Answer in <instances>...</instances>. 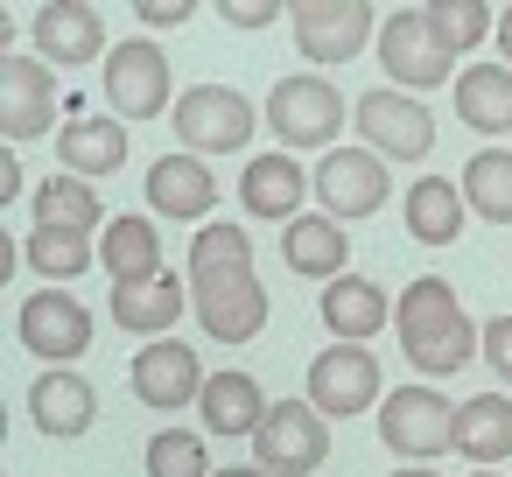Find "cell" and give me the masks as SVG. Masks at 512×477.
Masks as SVG:
<instances>
[{"label":"cell","instance_id":"6da1fadb","mask_svg":"<svg viewBox=\"0 0 512 477\" xmlns=\"http://www.w3.org/2000/svg\"><path fill=\"white\" fill-rule=\"evenodd\" d=\"M190 309L218 344H253L267 330V288L253 274V239L232 218L190 239Z\"/></svg>","mask_w":512,"mask_h":477},{"label":"cell","instance_id":"7a4b0ae2","mask_svg":"<svg viewBox=\"0 0 512 477\" xmlns=\"http://www.w3.org/2000/svg\"><path fill=\"white\" fill-rule=\"evenodd\" d=\"M393 330H400V351H407V365H414L421 379H449V372H463V365L484 351V330L463 316L456 288L435 281V274H421V281L400 288Z\"/></svg>","mask_w":512,"mask_h":477},{"label":"cell","instance_id":"3957f363","mask_svg":"<svg viewBox=\"0 0 512 477\" xmlns=\"http://www.w3.org/2000/svg\"><path fill=\"white\" fill-rule=\"evenodd\" d=\"M344 120H351L344 92L330 78H316V71H295V78H281L267 92V127H274L281 148H323L330 155L337 134H344Z\"/></svg>","mask_w":512,"mask_h":477},{"label":"cell","instance_id":"277c9868","mask_svg":"<svg viewBox=\"0 0 512 477\" xmlns=\"http://www.w3.org/2000/svg\"><path fill=\"white\" fill-rule=\"evenodd\" d=\"M176 141L183 155H239L253 141V99L232 92V85H190L176 99Z\"/></svg>","mask_w":512,"mask_h":477},{"label":"cell","instance_id":"5b68a950","mask_svg":"<svg viewBox=\"0 0 512 477\" xmlns=\"http://www.w3.org/2000/svg\"><path fill=\"white\" fill-rule=\"evenodd\" d=\"M379 442L400 463H428V456L456 449V407L435 386H393L379 407Z\"/></svg>","mask_w":512,"mask_h":477},{"label":"cell","instance_id":"8992f818","mask_svg":"<svg viewBox=\"0 0 512 477\" xmlns=\"http://www.w3.org/2000/svg\"><path fill=\"white\" fill-rule=\"evenodd\" d=\"M351 127L365 134V148H372L379 162H421V155L435 148V120H428V106H421L414 92H393V85L351 99Z\"/></svg>","mask_w":512,"mask_h":477},{"label":"cell","instance_id":"52a82bcc","mask_svg":"<svg viewBox=\"0 0 512 477\" xmlns=\"http://www.w3.org/2000/svg\"><path fill=\"white\" fill-rule=\"evenodd\" d=\"M379 71L393 78V92H435L456 71V50H442V36L428 29V8H400L379 29Z\"/></svg>","mask_w":512,"mask_h":477},{"label":"cell","instance_id":"ba28073f","mask_svg":"<svg viewBox=\"0 0 512 477\" xmlns=\"http://www.w3.org/2000/svg\"><path fill=\"white\" fill-rule=\"evenodd\" d=\"M323 456H330V421L309 400H274V414L253 435V463L267 477H309Z\"/></svg>","mask_w":512,"mask_h":477},{"label":"cell","instance_id":"9c48e42d","mask_svg":"<svg viewBox=\"0 0 512 477\" xmlns=\"http://www.w3.org/2000/svg\"><path fill=\"white\" fill-rule=\"evenodd\" d=\"M372 15L365 0H295L288 22H295V50L309 64H351L372 43Z\"/></svg>","mask_w":512,"mask_h":477},{"label":"cell","instance_id":"30bf717a","mask_svg":"<svg viewBox=\"0 0 512 477\" xmlns=\"http://www.w3.org/2000/svg\"><path fill=\"white\" fill-rule=\"evenodd\" d=\"M106 106H113V120H155L169 106V57H162V43H148V36L113 43V57H106Z\"/></svg>","mask_w":512,"mask_h":477},{"label":"cell","instance_id":"8fae6325","mask_svg":"<svg viewBox=\"0 0 512 477\" xmlns=\"http://www.w3.org/2000/svg\"><path fill=\"white\" fill-rule=\"evenodd\" d=\"M316 211L337 218V225L386 211V162L372 148H330L316 162Z\"/></svg>","mask_w":512,"mask_h":477},{"label":"cell","instance_id":"7c38bea8","mask_svg":"<svg viewBox=\"0 0 512 477\" xmlns=\"http://www.w3.org/2000/svg\"><path fill=\"white\" fill-rule=\"evenodd\" d=\"M29 36H36V57H43L50 71H85V64H99V57H113L106 15L92 8V0H50V8H36Z\"/></svg>","mask_w":512,"mask_h":477},{"label":"cell","instance_id":"4fadbf2b","mask_svg":"<svg viewBox=\"0 0 512 477\" xmlns=\"http://www.w3.org/2000/svg\"><path fill=\"white\" fill-rule=\"evenodd\" d=\"M15 330H22V351H36L50 372L71 365L78 351H92V309H85L78 295H64V288L29 295L22 316H15Z\"/></svg>","mask_w":512,"mask_h":477},{"label":"cell","instance_id":"5bb4252c","mask_svg":"<svg viewBox=\"0 0 512 477\" xmlns=\"http://www.w3.org/2000/svg\"><path fill=\"white\" fill-rule=\"evenodd\" d=\"M309 407H316V414H330V421L379 407V358H372L365 344L316 351V358H309Z\"/></svg>","mask_w":512,"mask_h":477},{"label":"cell","instance_id":"9a60e30c","mask_svg":"<svg viewBox=\"0 0 512 477\" xmlns=\"http://www.w3.org/2000/svg\"><path fill=\"white\" fill-rule=\"evenodd\" d=\"M50 113H57V71L43 57L8 50L0 57V127H8V141L50 134Z\"/></svg>","mask_w":512,"mask_h":477},{"label":"cell","instance_id":"2e32d148","mask_svg":"<svg viewBox=\"0 0 512 477\" xmlns=\"http://www.w3.org/2000/svg\"><path fill=\"white\" fill-rule=\"evenodd\" d=\"M127 379H134L141 407H197V400H204V365H197V351H190L183 337L141 344Z\"/></svg>","mask_w":512,"mask_h":477},{"label":"cell","instance_id":"e0dca14e","mask_svg":"<svg viewBox=\"0 0 512 477\" xmlns=\"http://www.w3.org/2000/svg\"><path fill=\"white\" fill-rule=\"evenodd\" d=\"M302 197H316V176H309L295 155H253L246 176H239V204H246L253 218L295 225V218H302Z\"/></svg>","mask_w":512,"mask_h":477},{"label":"cell","instance_id":"ac0fdd59","mask_svg":"<svg viewBox=\"0 0 512 477\" xmlns=\"http://www.w3.org/2000/svg\"><path fill=\"white\" fill-rule=\"evenodd\" d=\"M29 421H36L50 442L85 435V428L99 421V393H92V379H85V372H71V365L43 372V379L29 386Z\"/></svg>","mask_w":512,"mask_h":477},{"label":"cell","instance_id":"d6986e66","mask_svg":"<svg viewBox=\"0 0 512 477\" xmlns=\"http://www.w3.org/2000/svg\"><path fill=\"white\" fill-rule=\"evenodd\" d=\"M197 414H204V428L211 435H260V421L274 414V400L260 393V379L253 372H239V365H225V372H211L204 379V400H197Z\"/></svg>","mask_w":512,"mask_h":477},{"label":"cell","instance_id":"ffe728a7","mask_svg":"<svg viewBox=\"0 0 512 477\" xmlns=\"http://www.w3.org/2000/svg\"><path fill=\"white\" fill-rule=\"evenodd\" d=\"M281 260H288V274H302V281H344V260H351V239H344V225L337 218H323V211H302L288 232H281Z\"/></svg>","mask_w":512,"mask_h":477},{"label":"cell","instance_id":"44dd1931","mask_svg":"<svg viewBox=\"0 0 512 477\" xmlns=\"http://www.w3.org/2000/svg\"><path fill=\"white\" fill-rule=\"evenodd\" d=\"M141 190H148V204L162 218H211V204H218V176L197 155H162Z\"/></svg>","mask_w":512,"mask_h":477},{"label":"cell","instance_id":"7402d4cb","mask_svg":"<svg viewBox=\"0 0 512 477\" xmlns=\"http://www.w3.org/2000/svg\"><path fill=\"white\" fill-rule=\"evenodd\" d=\"M323 330L337 337V344H365V337H379L386 330V288L379 281H365V274H344V281H330L323 288Z\"/></svg>","mask_w":512,"mask_h":477},{"label":"cell","instance_id":"603a6c76","mask_svg":"<svg viewBox=\"0 0 512 477\" xmlns=\"http://www.w3.org/2000/svg\"><path fill=\"white\" fill-rule=\"evenodd\" d=\"M57 162H64V176H113L120 162H127V127L120 120H106V113H85V120H71V127H57Z\"/></svg>","mask_w":512,"mask_h":477},{"label":"cell","instance_id":"cb8c5ba5","mask_svg":"<svg viewBox=\"0 0 512 477\" xmlns=\"http://www.w3.org/2000/svg\"><path fill=\"white\" fill-rule=\"evenodd\" d=\"M190 309V295L176 288V274H155V281H134V288H113V302H106V316L120 323V330H134V337H169L176 330V316Z\"/></svg>","mask_w":512,"mask_h":477},{"label":"cell","instance_id":"d4e9b609","mask_svg":"<svg viewBox=\"0 0 512 477\" xmlns=\"http://www.w3.org/2000/svg\"><path fill=\"white\" fill-rule=\"evenodd\" d=\"M456 456L491 470L512 456V400L505 393H477V400H456Z\"/></svg>","mask_w":512,"mask_h":477},{"label":"cell","instance_id":"484cf974","mask_svg":"<svg viewBox=\"0 0 512 477\" xmlns=\"http://www.w3.org/2000/svg\"><path fill=\"white\" fill-rule=\"evenodd\" d=\"M400 218H407V239H421V246H449V239H463V218H470V204H463V183H442V176H421V183H407V204H400Z\"/></svg>","mask_w":512,"mask_h":477},{"label":"cell","instance_id":"4316f807","mask_svg":"<svg viewBox=\"0 0 512 477\" xmlns=\"http://www.w3.org/2000/svg\"><path fill=\"white\" fill-rule=\"evenodd\" d=\"M99 260H106L113 288H134V281L169 274V267H162V232H155V218H106V246H99Z\"/></svg>","mask_w":512,"mask_h":477},{"label":"cell","instance_id":"83f0119b","mask_svg":"<svg viewBox=\"0 0 512 477\" xmlns=\"http://www.w3.org/2000/svg\"><path fill=\"white\" fill-rule=\"evenodd\" d=\"M456 120L470 134H512V71L505 64L456 71Z\"/></svg>","mask_w":512,"mask_h":477},{"label":"cell","instance_id":"f1b7e54d","mask_svg":"<svg viewBox=\"0 0 512 477\" xmlns=\"http://www.w3.org/2000/svg\"><path fill=\"white\" fill-rule=\"evenodd\" d=\"M463 204L491 225H512V148H477L463 162Z\"/></svg>","mask_w":512,"mask_h":477},{"label":"cell","instance_id":"f546056e","mask_svg":"<svg viewBox=\"0 0 512 477\" xmlns=\"http://www.w3.org/2000/svg\"><path fill=\"white\" fill-rule=\"evenodd\" d=\"M36 225H50V232H99V190L92 183H78V176H50V183H36Z\"/></svg>","mask_w":512,"mask_h":477},{"label":"cell","instance_id":"4dcf8cb0","mask_svg":"<svg viewBox=\"0 0 512 477\" xmlns=\"http://www.w3.org/2000/svg\"><path fill=\"white\" fill-rule=\"evenodd\" d=\"M22 253H29V267L43 274V288H64V281H78L85 267H99V246H92L85 232H50V225H36V232L22 239Z\"/></svg>","mask_w":512,"mask_h":477},{"label":"cell","instance_id":"1f68e13d","mask_svg":"<svg viewBox=\"0 0 512 477\" xmlns=\"http://www.w3.org/2000/svg\"><path fill=\"white\" fill-rule=\"evenodd\" d=\"M428 29L442 36V50H477L491 29H498V8H484V0H435L428 8Z\"/></svg>","mask_w":512,"mask_h":477},{"label":"cell","instance_id":"d6a6232c","mask_svg":"<svg viewBox=\"0 0 512 477\" xmlns=\"http://www.w3.org/2000/svg\"><path fill=\"white\" fill-rule=\"evenodd\" d=\"M148 477H218L204 463V435L197 428H155L148 442Z\"/></svg>","mask_w":512,"mask_h":477},{"label":"cell","instance_id":"836d02e7","mask_svg":"<svg viewBox=\"0 0 512 477\" xmlns=\"http://www.w3.org/2000/svg\"><path fill=\"white\" fill-rule=\"evenodd\" d=\"M491 372H498V386H512V316H491L484 323V351H477Z\"/></svg>","mask_w":512,"mask_h":477},{"label":"cell","instance_id":"e575fe53","mask_svg":"<svg viewBox=\"0 0 512 477\" xmlns=\"http://www.w3.org/2000/svg\"><path fill=\"white\" fill-rule=\"evenodd\" d=\"M218 15H225L232 29H267V22L288 15V8H274V0H218Z\"/></svg>","mask_w":512,"mask_h":477},{"label":"cell","instance_id":"d590c367","mask_svg":"<svg viewBox=\"0 0 512 477\" xmlns=\"http://www.w3.org/2000/svg\"><path fill=\"white\" fill-rule=\"evenodd\" d=\"M134 15H141L148 29H183L197 8H190V0H134Z\"/></svg>","mask_w":512,"mask_h":477},{"label":"cell","instance_id":"8d00e7d4","mask_svg":"<svg viewBox=\"0 0 512 477\" xmlns=\"http://www.w3.org/2000/svg\"><path fill=\"white\" fill-rule=\"evenodd\" d=\"M22 190H29V176H22V162H15V155H0V204H15Z\"/></svg>","mask_w":512,"mask_h":477},{"label":"cell","instance_id":"74e56055","mask_svg":"<svg viewBox=\"0 0 512 477\" xmlns=\"http://www.w3.org/2000/svg\"><path fill=\"white\" fill-rule=\"evenodd\" d=\"M498 57H505V71H512V8H498Z\"/></svg>","mask_w":512,"mask_h":477},{"label":"cell","instance_id":"f35d334b","mask_svg":"<svg viewBox=\"0 0 512 477\" xmlns=\"http://www.w3.org/2000/svg\"><path fill=\"white\" fill-rule=\"evenodd\" d=\"M218 477H267V470H260V463H225Z\"/></svg>","mask_w":512,"mask_h":477},{"label":"cell","instance_id":"ab89813d","mask_svg":"<svg viewBox=\"0 0 512 477\" xmlns=\"http://www.w3.org/2000/svg\"><path fill=\"white\" fill-rule=\"evenodd\" d=\"M393 477H442V470H428V463H407V470H393Z\"/></svg>","mask_w":512,"mask_h":477},{"label":"cell","instance_id":"60d3db41","mask_svg":"<svg viewBox=\"0 0 512 477\" xmlns=\"http://www.w3.org/2000/svg\"><path fill=\"white\" fill-rule=\"evenodd\" d=\"M470 477H498V470H470Z\"/></svg>","mask_w":512,"mask_h":477}]
</instances>
